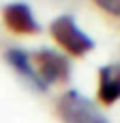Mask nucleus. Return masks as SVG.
Returning a JSON list of instances; mask_svg holds the SVG:
<instances>
[{"label": "nucleus", "mask_w": 120, "mask_h": 123, "mask_svg": "<svg viewBox=\"0 0 120 123\" xmlns=\"http://www.w3.org/2000/svg\"><path fill=\"white\" fill-rule=\"evenodd\" d=\"M58 115L62 123H110L88 97L77 91H67L58 99Z\"/></svg>", "instance_id": "f03ea898"}, {"label": "nucleus", "mask_w": 120, "mask_h": 123, "mask_svg": "<svg viewBox=\"0 0 120 123\" xmlns=\"http://www.w3.org/2000/svg\"><path fill=\"white\" fill-rule=\"evenodd\" d=\"M49 32L54 37V41L67 50L69 54L73 56H84L86 52H90L94 48V41L92 37H88L79 26L77 22L71 17V15H60L56 17L52 24H49Z\"/></svg>", "instance_id": "f257e3e1"}, {"label": "nucleus", "mask_w": 120, "mask_h": 123, "mask_svg": "<svg viewBox=\"0 0 120 123\" xmlns=\"http://www.w3.org/2000/svg\"><path fill=\"white\" fill-rule=\"evenodd\" d=\"M101 11L114 15V17H120V0H92Z\"/></svg>", "instance_id": "0eeeda50"}, {"label": "nucleus", "mask_w": 120, "mask_h": 123, "mask_svg": "<svg viewBox=\"0 0 120 123\" xmlns=\"http://www.w3.org/2000/svg\"><path fill=\"white\" fill-rule=\"evenodd\" d=\"M97 95L105 106H112L120 99V65H105L99 69Z\"/></svg>", "instance_id": "423d86ee"}, {"label": "nucleus", "mask_w": 120, "mask_h": 123, "mask_svg": "<svg viewBox=\"0 0 120 123\" xmlns=\"http://www.w3.org/2000/svg\"><path fill=\"white\" fill-rule=\"evenodd\" d=\"M2 22L4 26L15 35H34L39 32V22L34 19L32 9L26 2H11L2 9Z\"/></svg>", "instance_id": "20e7f679"}, {"label": "nucleus", "mask_w": 120, "mask_h": 123, "mask_svg": "<svg viewBox=\"0 0 120 123\" xmlns=\"http://www.w3.org/2000/svg\"><path fill=\"white\" fill-rule=\"evenodd\" d=\"M30 58H32V65H34V69H37V74L45 86L64 84L71 80V65H69L67 56H62L60 52L49 50V48H41Z\"/></svg>", "instance_id": "7ed1b4c3"}, {"label": "nucleus", "mask_w": 120, "mask_h": 123, "mask_svg": "<svg viewBox=\"0 0 120 123\" xmlns=\"http://www.w3.org/2000/svg\"><path fill=\"white\" fill-rule=\"evenodd\" d=\"M4 58H6V63L13 67V71H15L17 76H21L30 86H34L37 91H47V86L41 82V78H39V74H37V69H34V65H32V58H30V54H28L26 50H21V48H11V50H6Z\"/></svg>", "instance_id": "39448f33"}]
</instances>
